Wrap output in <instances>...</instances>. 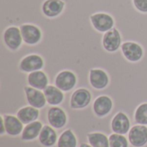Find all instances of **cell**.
<instances>
[{
	"instance_id": "obj_25",
	"label": "cell",
	"mask_w": 147,
	"mask_h": 147,
	"mask_svg": "<svg viewBox=\"0 0 147 147\" xmlns=\"http://www.w3.org/2000/svg\"><path fill=\"white\" fill-rule=\"evenodd\" d=\"M109 147H129V140L123 134L113 133L109 136Z\"/></svg>"
},
{
	"instance_id": "obj_10",
	"label": "cell",
	"mask_w": 147,
	"mask_h": 147,
	"mask_svg": "<svg viewBox=\"0 0 147 147\" xmlns=\"http://www.w3.org/2000/svg\"><path fill=\"white\" fill-rule=\"evenodd\" d=\"M91 92L86 88H78L71 96L70 108L73 110L86 109L91 102Z\"/></svg>"
},
{
	"instance_id": "obj_21",
	"label": "cell",
	"mask_w": 147,
	"mask_h": 147,
	"mask_svg": "<svg viewBox=\"0 0 147 147\" xmlns=\"http://www.w3.org/2000/svg\"><path fill=\"white\" fill-rule=\"evenodd\" d=\"M16 116L24 125H28L31 122L38 121L40 117V110L30 105L25 106L18 109L16 112Z\"/></svg>"
},
{
	"instance_id": "obj_12",
	"label": "cell",
	"mask_w": 147,
	"mask_h": 147,
	"mask_svg": "<svg viewBox=\"0 0 147 147\" xmlns=\"http://www.w3.org/2000/svg\"><path fill=\"white\" fill-rule=\"evenodd\" d=\"M47 122L55 129H61L65 127L68 117L65 111L59 106H52L47 113Z\"/></svg>"
},
{
	"instance_id": "obj_17",
	"label": "cell",
	"mask_w": 147,
	"mask_h": 147,
	"mask_svg": "<svg viewBox=\"0 0 147 147\" xmlns=\"http://www.w3.org/2000/svg\"><path fill=\"white\" fill-rule=\"evenodd\" d=\"M49 83L50 78L47 73L43 70L30 72L27 76L28 85L40 90H44L49 85Z\"/></svg>"
},
{
	"instance_id": "obj_4",
	"label": "cell",
	"mask_w": 147,
	"mask_h": 147,
	"mask_svg": "<svg viewBox=\"0 0 147 147\" xmlns=\"http://www.w3.org/2000/svg\"><path fill=\"white\" fill-rule=\"evenodd\" d=\"M3 41L6 48L11 52L18 51L23 44L20 27L10 25L6 27L3 32Z\"/></svg>"
},
{
	"instance_id": "obj_6",
	"label": "cell",
	"mask_w": 147,
	"mask_h": 147,
	"mask_svg": "<svg viewBox=\"0 0 147 147\" xmlns=\"http://www.w3.org/2000/svg\"><path fill=\"white\" fill-rule=\"evenodd\" d=\"M122 43H123L122 34L120 29L116 27L102 34V47L107 53H114L118 52L121 49Z\"/></svg>"
},
{
	"instance_id": "obj_5",
	"label": "cell",
	"mask_w": 147,
	"mask_h": 147,
	"mask_svg": "<svg viewBox=\"0 0 147 147\" xmlns=\"http://www.w3.org/2000/svg\"><path fill=\"white\" fill-rule=\"evenodd\" d=\"M121 53L125 60L130 63H138L145 56V49L141 44L134 40L123 41L121 47Z\"/></svg>"
},
{
	"instance_id": "obj_27",
	"label": "cell",
	"mask_w": 147,
	"mask_h": 147,
	"mask_svg": "<svg viewBox=\"0 0 147 147\" xmlns=\"http://www.w3.org/2000/svg\"><path fill=\"white\" fill-rule=\"evenodd\" d=\"M4 134H6V130H5V127H4V123L3 119L1 118V130H0V135L3 136Z\"/></svg>"
},
{
	"instance_id": "obj_20",
	"label": "cell",
	"mask_w": 147,
	"mask_h": 147,
	"mask_svg": "<svg viewBox=\"0 0 147 147\" xmlns=\"http://www.w3.org/2000/svg\"><path fill=\"white\" fill-rule=\"evenodd\" d=\"M43 126L44 125L40 121H35L28 125H25L21 134V140L22 141L28 142L38 139Z\"/></svg>"
},
{
	"instance_id": "obj_15",
	"label": "cell",
	"mask_w": 147,
	"mask_h": 147,
	"mask_svg": "<svg viewBox=\"0 0 147 147\" xmlns=\"http://www.w3.org/2000/svg\"><path fill=\"white\" fill-rule=\"evenodd\" d=\"M130 145L133 147H144L147 145V126L134 125L131 127L128 137Z\"/></svg>"
},
{
	"instance_id": "obj_26",
	"label": "cell",
	"mask_w": 147,
	"mask_h": 147,
	"mask_svg": "<svg viewBox=\"0 0 147 147\" xmlns=\"http://www.w3.org/2000/svg\"><path fill=\"white\" fill-rule=\"evenodd\" d=\"M132 4L136 11L147 15V0H132Z\"/></svg>"
},
{
	"instance_id": "obj_19",
	"label": "cell",
	"mask_w": 147,
	"mask_h": 147,
	"mask_svg": "<svg viewBox=\"0 0 147 147\" xmlns=\"http://www.w3.org/2000/svg\"><path fill=\"white\" fill-rule=\"evenodd\" d=\"M47 102L50 106H59L65 100L64 92L54 84H49L44 90Z\"/></svg>"
},
{
	"instance_id": "obj_2",
	"label": "cell",
	"mask_w": 147,
	"mask_h": 147,
	"mask_svg": "<svg viewBox=\"0 0 147 147\" xmlns=\"http://www.w3.org/2000/svg\"><path fill=\"white\" fill-rule=\"evenodd\" d=\"M23 43L27 46L34 47L40 44L43 40V30L42 28L35 24L31 22L22 23L20 26Z\"/></svg>"
},
{
	"instance_id": "obj_1",
	"label": "cell",
	"mask_w": 147,
	"mask_h": 147,
	"mask_svg": "<svg viewBox=\"0 0 147 147\" xmlns=\"http://www.w3.org/2000/svg\"><path fill=\"white\" fill-rule=\"evenodd\" d=\"M89 20L91 27L95 31L104 34L113 28L116 24L115 18L112 14L107 11H96L89 16Z\"/></svg>"
},
{
	"instance_id": "obj_13",
	"label": "cell",
	"mask_w": 147,
	"mask_h": 147,
	"mask_svg": "<svg viewBox=\"0 0 147 147\" xmlns=\"http://www.w3.org/2000/svg\"><path fill=\"white\" fill-rule=\"evenodd\" d=\"M110 128L113 133L123 135L128 134L131 129V121L128 115L123 111L117 112L111 120Z\"/></svg>"
},
{
	"instance_id": "obj_14",
	"label": "cell",
	"mask_w": 147,
	"mask_h": 147,
	"mask_svg": "<svg viewBox=\"0 0 147 147\" xmlns=\"http://www.w3.org/2000/svg\"><path fill=\"white\" fill-rule=\"evenodd\" d=\"M23 91L25 94L26 101L28 105L36 108L38 109H41L47 103L43 90H40L29 85H27L24 86Z\"/></svg>"
},
{
	"instance_id": "obj_16",
	"label": "cell",
	"mask_w": 147,
	"mask_h": 147,
	"mask_svg": "<svg viewBox=\"0 0 147 147\" xmlns=\"http://www.w3.org/2000/svg\"><path fill=\"white\" fill-rule=\"evenodd\" d=\"M1 118L3 121L6 134L10 137H16L22 134L24 128V124L19 120L17 116L12 115H2Z\"/></svg>"
},
{
	"instance_id": "obj_3",
	"label": "cell",
	"mask_w": 147,
	"mask_h": 147,
	"mask_svg": "<svg viewBox=\"0 0 147 147\" xmlns=\"http://www.w3.org/2000/svg\"><path fill=\"white\" fill-rule=\"evenodd\" d=\"M53 84L63 92H70L76 88L78 82V75L75 71L68 69L59 71L53 78Z\"/></svg>"
},
{
	"instance_id": "obj_24",
	"label": "cell",
	"mask_w": 147,
	"mask_h": 147,
	"mask_svg": "<svg viewBox=\"0 0 147 147\" xmlns=\"http://www.w3.org/2000/svg\"><path fill=\"white\" fill-rule=\"evenodd\" d=\"M134 119L136 124L147 126V102L139 104L135 109Z\"/></svg>"
},
{
	"instance_id": "obj_8",
	"label": "cell",
	"mask_w": 147,
	"mask_h": 147,
	"mask_svg": "<svg viewBox=\"0 0 147 147\" xmlns=\"http://www.w3.org/2000/svg\"><path fill=\"white\" fill-rule=\"evenodd\" d=\"M88 82L96 90H104L111 82L107 71L102 68H90L88 71Z\"/></svg>"
},
{
	"instance_id": "obj_11",
	"label": "cell",
	"mask_w": 147,
	"mask_h": 147,
	"mask_svg": "<svg viewBox=\"0 0 147 147\" xmlns=\"http://www.w3.org/2000/svg\"><path fill=\"white\" fill-rule=\"evenodd\" d=\"M114 102L110 96L101 95L98 96L93 102L92 110L94 115L98 118H105L113 110Z\"/></svg>"
},
{
	"instance_id": "obj_23",
	"label": "cell",
	"mask_w": 147,
	"mask_h": 147,
	"mask_svg": "<svg viewBox=\"0 0 147 147\" xmlns=\"http://www.w3.org/2000/svg\"><path fill=\"white\" fill-rule=\"evenodd\" d=\"M78 139L74 132L68 128L62 132L57 142V147H77Z\"/></svg>"
},
{
	"instance_id": "obj_22",
	"label": "cell",
	"mask_w": 147,
	"mask_h": 147,
	"mask_svg": "<svg viewBox=\"0 0 147 147\" xmlns=\"http://www.w3.org/2000/svg\"><path fill=\"white\" fill-rule=\"evenodd\" d=\"M88 143L92 147H109V137L101 132H91L86 135Z\"/></svg>"
},
{
	"instance_id": "obj_7",
	"label": "cell",
	"mask_w": 147,
	"mask_h": 147,
	"mask_svg": "<svg viewBox=\"0 0 147 147\" xmlns=\"http://www.w3.org/2000/svg\"><path fill=\"white\" fill-rule=\"evenodd\" d=\"M45 65L46 62L41 55L38 53H30L23 56L20 59L18 63V69L23 73H30L43 70Z\"/></svg>"
},
{
	"instance_id": "obj_9",
	"label": "cell",
	"mask_w": 147,
	"mask_h": 147,
	"mask_svg": "<svg viewBox=\"0 0 147 147\" xmlns=\"http://www.w3.org/2000/svg\"><path fill=\"white\" fill-rule=\"evenodd\" d=\"M66 8L65 0H44L40 4V12L47 19L59 17Z\"/></svg>"
},
{
	"instance_id": "obj_28",
	"label": "cell",
	"mask_w": 147,
	"mask_h": 147,
	"mask_svg": "<svg viewBox=\"0 0 147 147\" xmlns=\"http://www.w3.org/2000/svg\"><path fill=\"white\" fill-rule=\"evenodd\" d=\"M79 147H92L89 143L87 144V143H82L80 146H79Z\"/></svg>"
},
{
	"instance_id": "obj_18",
	"label": "cell",
	"mask_w": 147,
	"mask_h": 147,
	"mask_svg": "<svg viewBox=\"0 0 147 147\" xmlns=\"http://www.w3.org/2000/svg\"><path fill=\"white\" fill-rule=\"evenodd\" d=\"M58 134L56 129L50 125H44L39 135V142L44 147H53L57 145Z\"/></svg>"
}]
</instances>
